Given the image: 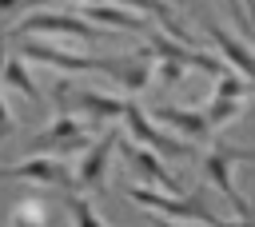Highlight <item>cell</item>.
I'll return each mask as SVG.
<instances>
[{"instance_id": "6da1fadb", "label": "cell", "mask_w": 255, "mask_h": 227, "mask_svg": "<svg viewBox=\"0 0 255 227\" xmlns=\"http://www.w3.org/2000/svg\"><path fill=\"white\" fill-rule=\"evenodd\" d=\"M92 147V123L80 119V115H64L56 112L32 139H28V155H76V151H88Z\"/></svg>"}, {"instance_id": "7a4b0ae2", "label": "cell", "mask_w": 255, "mask_h": 227, "mask_svg": "<svg viewBox=\"0 0 255 227\" xmlns=\"http://www.w3.org/2000/svg\"><path fill=\"white\" fill-rule=\"evenodd\" d=\"M40 32H52V36H76V40H96L100 28L92 20H84L80 12H52V8H32L20 24L8 28V40H24V36H40Z\"/></svg>"}, {"instance_id": "3957f363", "label": "cell", "mask_w": 255, "mask_h": 227, "mask_svg": "<svg viewBox=\"0 0 255 227\" xmlns=\"http://www.w3.org/2000/svg\"><path fill=\"white\" fill-rule=\"evenodd\" d=\"M0 179H16V183H32V187H76V175L64 159L56 155H24L16 163H0Z\"/></svg>"}, {"instance_id": "277c9868", "label": "cell", "mask_w": 255, "mask_h": 227, "mask_svg": "<svg viewBox=\"0 0 255 227\" xmlns=\"http://www.w3.org/2000/svg\"><path fill=\"white\" fill-rule=\"evenodd\" d=\"M20 56L32 60V64H48L64 76H80V72H100L104 56H80V52H68V48H56V44H44L36 36H24L20 40Z\"/></svg>"}, {"instance_id": "5b68a950", "label": "cell", "mask_w": 255, "mask_h": 227, "mask_svg": "<svg viewBox=\"0 0 255 227\" xmlns=\"http://www.w3.org/2000/svg\"><path fill=\"white\" fill-rule=\"evenodd\" d=\"M116 143H120V135H116V131H108L104 139H92V147L84 151L80 167L72 171L80 191H92V187H100V183L108 179V159H112V147H116Z\"/></svg>"}, {"instance_id": "8992f818", "label": "cell", "mask_w": 255, "mask_h": 227, "mask_svg": "<svg viewBox=\"0 0 255 227\" xmlns=\"http://www.w3.org/2000/svg\"><path fill=\"white\" fill-rule=\"evenodd\" d=\"M120 151H124V159H128V167L135 171V175H143V179H151L155 187H163L167 195H175L179 187H175V179L163 171V163L151 155V151H143V147H135V143H120Z\"/></svg>"}, {"instance_id": "52a82bcc", "label": "cell", "mask_w": 255, "mask_h": 227, "mask_svg": "<svg viewBox=\"0 0 255 227\" xmlns=\"http://www.w3.org/2000/svg\"><path fill=\"white\" fill-rule=\"evenodd\" d=\"M0 88H12V92L24 96L28 104H44V92L36 88V80H32L24 56H8V64H4V72H0Z\"/></svg>"}, {"instance_id": "ba28073f", "label": "cell", "mask_w": 255, "mask_h": 227, "mask_svg": "<svg viewBox=\"0 0 255 227\" xmlns=\"http://www.w3.org/2000/svg\"><path fill=\"white\" fill-rule=\"evenodd\" d=\"M8 227H48L52 223V207H48V199L44 195H20L16 203H12V211H8V219H4Z\"/></svg>"}, {"instance_id": "9c48e42d", "label": "cell", "mask_w": 255, "mask_h": 227, "mask_svg": "<svg viewBox=\"0 0 255 227\" xmlns=\"http://www.w3.org/2000/svg\"><path fill=\"white\" fill-rule=\"evenodd\" d=\"M124 119H128V127H131V135L135 139H143L147 147H155V151H179V139H171V135H159L155 127H151V119L135 108V104H124Z\"/></svg>"}, {"instance_id": "30bf717a", "label": "cell", "mask_w": 255, "mask_h": 227, "mask_svg": "<svg viewBox=\"0 0 255 227\" xmlns=\"http://www.w3.org/2000/svg\"><path fill=\"white\" fill-rule=\"evenodd\" d=\"M155 119L167 123V127H175V131H183V135H203V127H207L203 115H195V112H175V108H155Z\"/></svg>"}, {"instance_id": "8fae6325", "label": "cell", "mask_w": 255, "mask_h": 227, "mask_svg": "<svg viewBox=\"0 0 255 227\" xmlns=\"http://www.w3.org/2000/svg\"><path fill=\"white\" fill-rule=\"evenodd\" d=\"M64 207H68V215H72V227H108L80 191H68V195H64Z\"/></svg>"}, {"instance_id": "7c38bea8", "label": "cell", "mask_w": 255, "mask_h": 227, "mask_svg": "<svg viewBox=\"0 0 255 227\" xmlns=\"http://www.w3.org/2000/svg\"><path fill=\"white\" fill-rule=\"evenodd\" d=\"M215 44L223 48V56H227L235 68H243V76H251V80H255V56H251L243 44H235V40H231V36H223V32H215Z\"/></svg>"}, {"instance_id": "4fadbf2b", "label": "cell", "mask_w": 255, "mask_h": 227, "mask_svg": "<svg viewBox=\"0 0 255 227\" xmlns=\"http://www.w3.org/2000/svg\"><path fill=\"white\" fill-rule=\"evenodd\" d=\"M112 4H120V8H128V12H135V16H159L171 32H175V16H171V8L163 4V0H112Z\"/></svg>"}, {"instance_id": "5bb4252c", "label": "cell", "mask_w": 255, "mask_h": 227, "mask_svg": "<svg viewBox=\"0 0 255 227\" xmlns=\"http://www.w3.org/2000/svg\"><path fill=\"white\" fill-rule=\"evenodd\" d=\"M12 131H16V119H12V108H8V100L0 92V139H8Z\"/></svg>"}, {"instance_id": "9a60e30c", "label": "cell", "mask_w": 255, "mask_h": 227, "mask_svg": "<svg viewBox=\"0 0 255 227\" xmlns=\"http://www.w3.org/2000/svg\"><path fill=\"white\" fill-rule=\"evenodd\" d=\"M8 44H12V40H8V28H0V72H4V64H8V56H12Z\"/></svg>"}, {"instance_id": "2e32d148", "label": "cell", "mask_w": 255, "mask_h": 227, "mask_svg": "<svg viewBox=\"0 0 255 227\" xmlns=\"http://www.w3.org/2000/svg\"><path fill=\"white\" fill-rule=\"evenodd\" d=\"M159 227H183V223H159Z\"/></svg>"}]
</instances>
